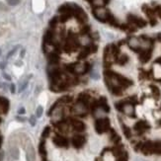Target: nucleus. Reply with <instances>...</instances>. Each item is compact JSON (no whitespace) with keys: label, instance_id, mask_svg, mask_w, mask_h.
Segmentation results:
<instances>
[{"label":"nucleus","instance_id":"obj_12","mask_svg":"<svg viewBox=\"0 0 161 161\" xmlns=\"http://www.w3.org/2000/svg\"><path fill=\"white\" fill-rule=\"evenodd\" d=\"M140 150L145 155L153 154V141H145V143H141Z\"/></svg>","mask_w":161,"mask_h":161},{"label":"nucleus","instance_id":"obj_37","mask_svg":"<svg viewBox=\"0 0 161 161\" xmlns=\"http://www.w3.org/2000/svg\"><path fill=\"white\" fill-rule=\"evenodd\" d=\"M44 161H47V160H44Z\"/></svg>","mask_w":161,"mask_h":161},{"label":"nucleus","instance_id":"obj_29","mask_svg":"<svg viewBox=\"0 0 161 161\" xmlns=\"http://www.w3.org/2000/svg\"><path fill=\"white\" fill-rule=\"evenodd\" d=\"M153 10H154V12H155V14H157L161 18V6L160 5L156 6V7L153 9Z\"/></svg>","mask_w":161,"mask_h":161},{"label":"nucleus","instance_id":"obj_35","mask_svg":"<svg viewBox=\"0 0 161 161\" xmlns=\"http://www.w3.org/2000/svg\"><path fill=\"white\" fill-rule=\"evenodd\" d=\"M157 40L160 41V42H161V33H159L158 35H157Z\"/></svg>","mask_w":161,"mask_h":161},{"label":"nucleus","instance_id":"obj_31","mask_svg":"<svg viewBox=\"0 0 161 161\" xmlns=\"http://www.w3.org/2000/svg\"><path fill=\"white\" fill-rule=\"evenodd\" d=\"M117 161H128V154L125 153L124 155L122 156H119V159Z\"/></svg>","mask_w":161,"mask_h":161},{"label":"nucleus","instance_id":"obj_16","mask_svg":"<svg viewBox=\"0 0 161 161\" xmlns=\"http://www.w3.org/2000/svg\"><path fill=\"white\" fill-rule=\"evenodd\" d=\"M148 129H149V126L144 122H140V123H137V124H135V126H134V131H137V134H143V132Z\"/></svg>","mask_w":161,"mask_h":161},{"label":"nucleus","instance_id":"obj_11","mask_svg":"<svg viewBox=\"0 0 161 161\" xmlns=\"http://www.w3.org/2000/svg\"><path fill=\"white\" fill-rule=\"evenodd\" d=\"M128 46L134 52H140V41L138 38L131 37L128 40Z\"/></svg>","mask_w":161,"mask_h":161},{"label":"nucleus","instance_id":"obj_15","mask_svg":"<svg viewBox=\"0 0 161 161\" xmlns=\"http://www.w3.org/2000/svg\"><path fill=\"white\" fill-rule=\"evenodd\" d=\"M48 61L49 64L58 65L59 62V53L55 52H52L48 53Z\"/></svg>","mask_w":161,"mask_h":161},{"label":"nucleus","instance_id":"obj_28","mask_svg":"<svg viewBox=\"0 0 161 161\" xmlns=\"http://www.w3.org/2000/svg\"><path fill=\"white\" fill-rule=\"evenodd\" d=\"M123 131H124V134H126V137H131V129H129L128 127H126V126H123Z\"/></svg>","mask_w":161,"mask_h":161},{"label":"nucleus","instance_id":"obj_14","mask_svg":"<svg viewBox=\"0 0 161 161\" xmlns=\"http://www.w3.org/2000/svg\"><path fill=\"white\" fill-rule=\"evenodd\" d=\"M151 55H152V49L144 50L141 49L140 52V61L143 64H145V62H147L151 58Z\"/></svg>","mask_w":161,"mask_h":161},{"label":"nucleus","instance_id":"obj_18","mask_svg":"<svg viewBox=\"0 0 161 161\" xmlns=\"http://www.w3.org/2000/svg\"><path fill=\"white\" fill-rule=\"evenodd\" d=\"M78 40H79L80 46H83L84 48L87 46H89L90 44H92V39H91V37L89 35H84V36L78 38Z\"/></svg>","mask_w":161,"mask_h":161},{"label":"nucleus","instance_id":"obj_3","mask_svg":"<svg viewBox=\"0 0 161 161\" xmlns=\"http://www.w3.org/2000/svg\"><path fill=\"white\" fill-rule=\"evenodd\" d=\"M95 129L98 134H103V132L108 131L110 129V121L108 118H101L97 119L95 122Z\"/></svg>","mask_w":161,"mask_h":161},{"label":"nucleus","instance_id":"obj_30","mask_svg":"<svg viewBox=\"0 0 161 161\" xmlns=\"http://www.w3.org/2000/svg\"><path fill=\"white\" fill-rule=\"evenodd\" d=\"M6 2L8 3L9 5H17L19 2H20V0H6Z\"/></svg>","mask_w":161,"mask_h":161},{"label":"nucleus","instance_id":"obj_8","mask_svg":"<svg viewBox=\"0 0 161 161\" xmlns=\"http://www.w3.org/2000/svg\"><path fill=\"white\" fill-rule=\"evenodd\" d=\"M68 124L71 125L72 129H74V131H76L77 132H82L85 131V129H86V127H85L84 123H82L81 121H78V120H75V119H68L67 120Z\"/></svg>","mask_w":161,"mask_h":161},{"label":"nucleus","instance_id":"obj_19","mask_svg":"<svg viewBox=\"0 0 161 161\" xmlns=\"http://www.w3.org/2000/svg\"><path fill=\"white\" fill-rule=\"evenodd\" d=\"M117 64H120V65H125L128 64L129 61V56L127 55H119L118 58H116L115 61Z\"/></svg>","mask_w":161,"mask_h":161},{"label":"nucleus","instance_id":"obj_23","mask_svg":"<svg viewBox=\"0 0 161 161\" xmlns=\"http://www.w3.org/2000/svg\"><path fill=\"white\" fill-rule=\"evenodd\" d=\"M110 138H111V140L113 141V143H119L120 140H121L119 135L117 134V132L115 131H113V129L110 131Z\"/></svg>","mask_w":161,"mask_h":161},{"label":"nucleus","instance_id":"obj_20","mask_svg":"<svg viewBox=\"0 0 161 161\" xmlns=\"http://www.w3.org/2000/svg\"><path fill=\"white\" fill-rule=\"evenodd\" d=\"M92 113H93V116L95 117L96 119L104 118V115H105V112H104L101 108H99V107H97V108L93 109L92 110Z\"/></svg>","mask_w":161,"mask_h":161},{"label":"nucleus","instance_id":"obj_1","mask_svg":"<svg viewBox=\"0 0 161 161\" xmlns=\"http://www.w3.org/2000/svg\"><path fill=\"white\" fill-rule=\"evenodd\" d=\"M80 47L79 40L74 34H69L65 39V43L64 46V49L66 52H71L76 50Z\"/></svg>","mask_w":161,"mask_h":161},{"label":"nucleus","instance_id":"obj_17","mask_svg":"<svg viewBox=\"0 0 161 161\" xmlns=\"http://www.w3.org/2000/svg\"><path fill=\"white\" fill-rule=\"evenodd\" d=\"M78 101H80V102L86 104L87 106H89V104L91 102V97L87 92H82L78 95Z\"/></svg>","mask_w":161,"mask_h":161},{"label":"nucleus","instance_id":"obj_26","mask_svg":"<svg viewBox=\"0 0 161 161\" xmlns=\"http://www.w3.org/2000/svg\"><path fill=\"white\" fill-rule=\"evenodd\" d=\"M150 88H151V89H152L153 95L155 96V97H159V95H160V90L158 89V87L154 86V85H151Z\"/></svg>","mask_w":161,"mask_h":161},{"label":"nucleus","instance_id":"obj_27","mask_svg":"<svg viewBox=\"0 0 161 161\" xmlns=\"http://www.w3.org/2000/svg\"><path fill=\"white\" fill-rule=\"evenodd\" d=\"M91 31V28L90 26H84V27H82V29H81V35L82 36H84V35H88L89 34V32Z\"/></svg>","mask_w":161,"mask_h":161},{"label":"nucleus","instance_id":"obj_33","mask_svg":"<svg viewBox=\"0 0 161 161\" xmlns=\"http://www.w3.org/2000/svg\"><path fill=\"white\" fill-rule=\"evenodd\" d=\"M15 50H16V49H14L13 50H11L10 53H9V55H8V58H9V56H11L12 55H14V53H15Z\"/></svg>","mask_w":161,"mask_h":161},{"label":"nucleus","instance_id":"obj_7","mask_svg":"<svg viewBox=\"0 0 161 161\" xmlns=\"http://www.w3.org/2000/svg\"><path fill=\"white\" fill-rule=\"evenodd\" d=\"M143 11L146 14V16L149 18V22H150V25L151 26H155L156 23H157V20L155 18V12L152 8H150L149 6L147 5H143Z\"/></svg>","mask_w":161,"mask_h":161},{"label":"nucleus","instance_id":"obj_5","mask_svg":"<svg viewBox=\"0 0 161 161\" xmlns=\"http://www.w3.org/2000/svg\"><path fill=\"white\" fill-rule=\"evenodd\" d=\"M128 21H129V24L134 25V26L137 27V28H144L147 25L146 21L140 18V17L135 16V15H134V14H129L128 15Z\"/></svg>","mask_w":161,"mask_h":161},{"label":"nucleus","instance_id":"obj_22","mask_svg":"<svg viewBox=\"0 0 161 161\" xmlns=\"http://www.w3.org/2000/svg\"><path fill=\"white\" fill-rule=\"evenodd\" d=\"M153 153L161 154V140L153 141Z\"/></svg>","mask_w":161,"mask_h":161},{"label":"nucleus","instance_id":"obj_25","mask_svg":"<svg viewBox=\"0 0 161 161\" xmlns=\"http://www.w3.org/2000/svg\"><path fill=\"white\" fill-rule=\"evenodd\" d=\"M58 22H59L58 17H56V16L52 17V18L49 20V27L52 28V29H55V27L58 26Z\"/></svg>","mask_w":161,"mask_h":161},{"label":"nucleus","instance_id":"obj_34","mask_svg":"<svg viewBox=\"0 0 161 161\" xmlns=\"http://www.w3.org/2000/svg\"><path fill=\"white\" fill-rule=\"evenodd\" d=\"M155 62H156V64H161V58H157L156 61H155Z\"/></svg>","mask_w":161,"mask_h":161},{"label":"nucleus","instance_id":"obj_24","mask_svg":"<svg viewBox=\"0 0 161 161\" xmlns=\"http://www.w3.org/2000/svg\"><path fill=\"white\" fill-rule=\"evenodd\" d=\"M91 4H92L94 7H104V5H106L105 0H91Z\"/></svg>","mask_w":161,"mask_h":161},{"label":"nucleus","instance_id":"obj_21","mask_svg":"<svg viewBox=\"0 0 161 161\" xmlns=\"http://www.w3.org/2000/svg\"><path fill=\"white\" fill-rule=\"evenodd\" d=\"M107 22L111 25V26H114V27H120V24L119 22L117 21V19L113 16L112 13H109L108 15V18H107Z\"/></svg>","mask_w":161,"mask_h":161},{"label":"nucleus","instance_id":"obj_36","mask_svg":"<svg viewBox=\"0 0 161 161\" xmlns=\"http://www.w3.org/2000/svg\"><path fill=\"white\" fill-rule=\"evenodd\" d=\"M31 123H32V125H35V118H34V117L31 118Z\"/></svg>","mask_w":161,"mask_h":161},{"label":"nucleus","instance_id":"obj_9","mask_svg":"<svg viewBox=\"0 0 161 161\" xmlns=\"http://www.w3.org/2000/svg\"><path fill=\"white\" fill-rule=\"evenodd\" d=\"M85 141H86V140H85L84 135L81 134H75L74 137H72L71 143L75 148H81L85 144Z\"/></svg>","mask_w":161,"mask_h":161},{"label":"nucleus","instance_id":"obj_2","mask_svg":"<svg viewBox=\"0 0 161 161\" xmlns=\"http://www.w3.org/2000/svg\"><path fill=\"white\" fill-rule=\"evenodd\" d=\"M71 112L74 116L76 117H85L88 113V106L86 104L80 102V101H76L71 108Z\"/></svg>","mask_w":161,"mask_h":161},{"label":"nucleus","instance_id":"obj_13","mask_svg":"<svg viewBox=\"0 0 161 161\" xmlns=\"http://www.w3.org/2000/svg\"><path fill=\"white\" fill-rule=\"evenodd\" d=\"M122 111L125 115H127L129 117H134V107L131 103L125 102L124 106L122 108Z\"/></svg>","mask_w":161,"mask_h":161},{"label":"nucleus","instance_id":"obj_32","mask_svg":"<svg viewBox=\"0 0 161 161\" xmlns=\"http://www.w3.org/2000/svg\"><path fill=\"white\" fill-rule=\"evenodd\" d=\"M36 114H37V117H41V116H42V114H43V108H42V107H38Z\"/></svg>","mask_w":161,"mask_h":161},{"label":"nucleus","instance_id":"obj_6","mask_svg":"<svg viewBox=\"0 0 161 161\" xmlns=\"http://www.w3.org/2000/svg\"><path fill=\"white\" fill-rule=\"evenodd\" d=\"M74 66V73L78 75H82L90 69V64L88 62H78L73 64Z\"/></svg>","mask_w":161,"mask_h":161},{"label":"nucleus","instance_id":"obj_10","mask_svg":"<svg viewBox=\"0 0 161 161\" xmlns=\"http://www.w3.org/2000/svg\"><path fill=\"white\" fill-rule=\"evenodd\" d=\"M52 141H53V143H55L56 146H58V147H68V145H69V141L68 140L66 137H64V135H58L56 134L55 137L52 138Z\"/></svg>","mask_w":161,"mask_h":161},{"label":"nucleus","instance_id":"obj_4","mask_svg":"<svg viewBox=\"0 0 161 161\" xmlns=\"http://www.w3.org/2000/svg\"><path fill=\"white\" fill-rule=\"evenodd\" d=\"M109 13H110L109 10H107V9L104 7H97L93 9L94 17H95L98 21L103 22V23L107 22V18H108Z\"/></svg>","mask_w":161,"mask_h":161}]
</instances>
